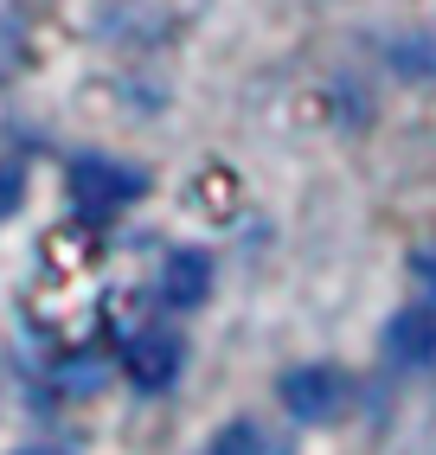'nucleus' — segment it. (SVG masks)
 <instances>
[{
  "label": "nucleus",
  "instance_id": "nucleus-7",
  "mask_svg": "<svg viewBox=\"0 0 436 455\" xmlns=\"http://www.w3.org/2000/svg\"><path fill=\"white\" fill-rule=\"evenodd\" d=\"M26 199V173L13 161H0V219H13V205Z\"/></svg>",
  "mask_w": 436,
  "mask_h": 455
},
{
  "label": "nucleus",
  "instance_id": "nucleus-2",
  "mask_svg": "<svg viewBox=\"0 0 436 455\" xmlns=\"http://www.w3.org/2000/svg\"><path fill=\"white\" fill-rule=\"evenodd\" d=\"M276 391H283V404H289L295 423H334L340 411H347V398H353V379L340 366H295V372H283Z\"/></svg>",
  "mask_w": 436,
  "mask_h": 455
},
{
  "label": "nucleus",
  "instance_id": "nucleus-3",
  "mask_svg": "<svg viewBox=\"0 0 436 455\" xmlns=\"http://www.w3.org/2000/svg\"><path fill=\"white\" fill-rule=\"evenodd\" d=\"M379 353L392 359L398 372H424V366H436V295L411 301V308H398V315L385 321Z\"/></svg>",
  "mask_w": 436,
  "mask_h": 455
},
{
  "label": "nucleus",
  "instance_id": "nucleus-1",
  "mask_svg": "<svg viewBox=\"0 0 436 455\" xmlns=\"http://www.w3.org/2000/svg\"><path fill=\"white\" fill-rule=\"evenodd\" d=\"M148 193V173H135V167H122V161H77L71 167V199H77V212L84 219H109V212H122L129 199H141Z\"/></svg>",
  "mask_w": 436,
  "mask_h": 455
},
{
  "label": "nucleus",
  "instance_id": "nucleus-8",
  "mask_svg": "<svg viewBox=\"0 0 436 455\" xmlns=\"http://www.w3.org/2000/svg\"><path fill=\"white\" fill-rule=\"evenodd\" d=\"M26 455H52V449H26Z\"/></svg>",
  "mask_w": 436,
  "mask_h": 455
},
{
  "label": "nucleus",
  "instance_id": "nucleus-4",
  "mask_svg": "<svg viewBox=\"0 0 436 455\" xmlns=\"http://www.w3.org/2000/svg\"><path fill=\"white\" fill-rule=\"evenodd\" d=\"M186 366V347H180V333H141V340L129 347V379L141 391H167Z\"/></svg>",
  "mask_w": 436,
  "mask_h": 455
},
{
  "label": "nucleus",
  "instance_id": "nucleus-6",
  "mask_svg": "<svg viewBox=\"0 0 436 455\" xmlns=\"http://www.w3.org/2000/svg\"><path fill=\"white\" fill-rule=\"evenodd\" d=\"M212 455H270V443H263V430H257V423L244 417V423H225V430H218Z\"/></svg>",
  "mask_w": 436,
  "mask_h": 455
},
{
  "label": "nucleus",
  "instance_id": "nucleus-5",
  "mask_svg": "<svg viewBox=\"0 0 436 455\" xmlns=\"http://www.w3.org/2000/svg\"><path fill=\"white\" fill-rule=\"evenodd\" d=\"M206 289H212V257H199V251L167 257V269H161V301L167 308H193V301H206Z\"/></svg>",
  "mask_w": 436,
  "mask_h": 455
}]
</instances>
